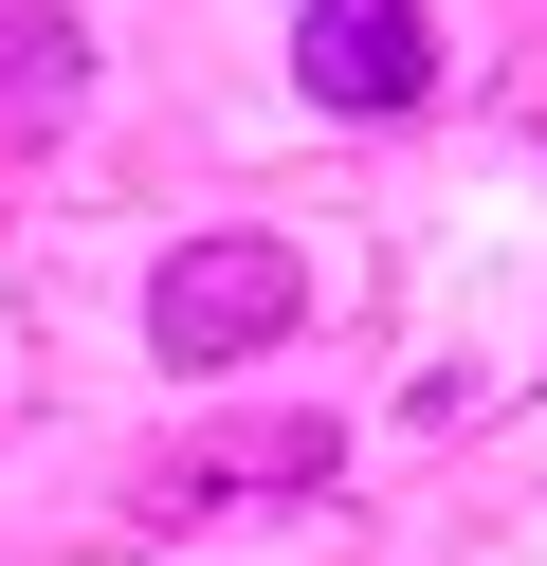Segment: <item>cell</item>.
Here are the masks:
<instances>
[{"mask_svg":"<svg viewBox=\"0 0 547 566\" xmlns=\"http://www.w3.org/2000/svg\"><path fill=\"white\" fill-rule=\"evenodd\" d=\"M292 311H311V256H292V238H182V256L146 274V347H165V366H255Z\"/></svg>","mask_w":547,"mask_h":566,"instance_id":"cell-1","label":"cell"},{"mask_svg":"<svg viewBox=\"0 0 547 566\" xmlns=\"http://www.w3.org/2000/svg\"><path fill=\"white\" fill-rule=\"evenodd\" d=\"M328 475H347V439H328V420H238V439L146 457L128 530H219V512H274V493H328Z\"/></svg>","mask_w":547,"mask_h":566,"instance_id":"cell-2","label":"cell"},{"mask_svg":"<svg viewBox=\"0 0 547 566\" xmlns=\"http://www.w3.org/2000/svg\"><path fill=\"white\" fill-rule=\"evenodd\" d=\"M292 74H311V111L401 128L438 92V38H420V0H292Z\"/></svg>","mask_w":547,"mask_h":566,"instance_id":"cell-3","label":"cell"},{"mask_svg":"<svg viewBox=\"0 0 547 566\" xmlns=\"http://www.w3.org/2000/svg\"><path fill=\"white\" fill-rule=\"evenodd\" d=\"M73 111H92V38H73L55 0H0V128H19V147H55Z\"/></svg>","mask_w":547,"mask_h":566,"instance_id":"cell-4","label":"cell"},{"mask_svg":"<svg viewBox=\"0 0 547 566\" xmlns=\"http://www.w3.org/2000/svg\"><path fill=\"white\" fill-rule=\"evenodd\" d=\"M511 111H529V128H547V38H529V74H511Z\"/></svg>","mask_w":547,"mask_h":566,"instance_id":"cell-5","label":"cell"}]
</instances>
